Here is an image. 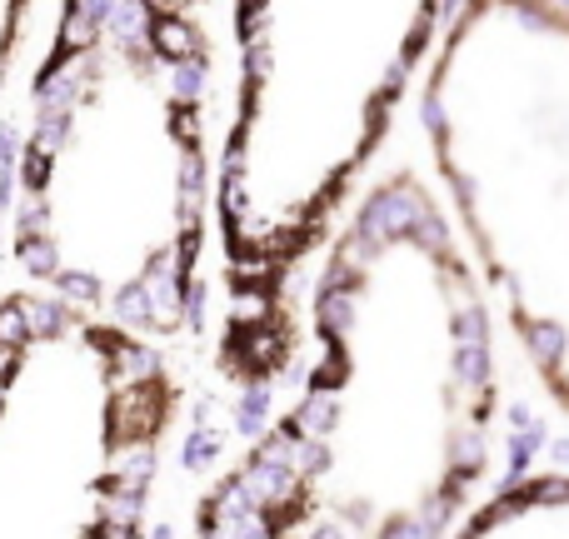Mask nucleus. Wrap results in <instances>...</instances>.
Returning a JSON list of instances; mask_svg holds the SVG:
<instances>
[{
  "label": "nucleus",
  "instance_id": "1",
  "mask_svg": "<svg viewBox=\"0 0 569 539\" xmlns=\"http://www.w3.org/2000/svg\"><path fill=\"white\" fill-rule=\"evenodd\" d=\"M399 225H415V206H409V195H385V200L370 206L365 235H395Z\"/></svg>",
  "mask_w": 569,
  "mask_h": 539
},
{
  "label": "nucleus",
  "instance_id": "2",
  "mask_svg": "<svg viewBox=\"0 0 569 539\" xmlns=\"http://www.w3.org/2000/svg\"><path fill=\"white\" fill-rule=\"evenodd\" d=\"M15 305H21L31 334H60L65 330V310L55 300H15Z\"/></svg>",
  "mask_w": 569,
  "mask_h": 539
},
{
  "label": "nucleus",
  "instance_id": "3",
  "mask_svg": "<svg viewBox=\"0 0 569 539\" xmlns=\"http://www.w3.org/2000/svg\"><path fill=\"white\" fill-rule=\"evenodd\" d=\"M90 41H96V25H90L86 5H76V11L65 15V31H60V55H76V50H86Z\"/></svg>",
  "mask_w": 569,
  "mask_h": 539
},
{
  "label": "nucleus",
  "instance_id": "4",
  "mask_svg": "<svg viewBox=\"0 0 569 539\" xmlns=\"http://www.w3.org/2000/svg\"><path fill=\"white\" fill-rule=\"evenodd\" d=\"M155 45H161L170 60H185V55L195 50V35L185 31L180 21H161V25H155Z\"/></svg>",
  "mask_w": 569,
  "mask_h": 539
},
{
  "label": "nucleus",
  "instance_id": "5",
  "mask_svg": "<svg viewBox=\"0 0 569 539\" xmlns=\"http://www.w3.org/2000/svg\"><path fill=\"white\" fill-rule=\"evenodd\" d=\"M25 340H31V330H25V315L21 305H0V350H21Z\"/></svg>",
  "mask_w": 569,
  "mask_h": 539
},
{
  "label": "nucleus",
  "instance_id": "6",
  "mask_svg": "<svg viewBox=\"0 0 569 539\" xmlns=\"http://www.w3.org/2000/svg\"><path fill=\"white\" fill-rule=\"evenodd\" d=\"M115 315L120 320H151V295H145V285H125V290L115 295Z\"/></svg>",
  "mask_w": 569,
  "mask_h": 539
},
{
  "label": "nucleus",
  "instance_id": "7",
  "mask_svg": "<svg viewBox=\"0 0 569 539\" xmlns=\"http://www.w3.org/2000/svg\"><path fill=\"white\" fill-rule=\"evenodd\" d=\"M21 265L31 275H50L55 270V245L50 240H21Z\"/></svg>",
  "mask_w": 569,
  "mask_h": 539
},
{
  "label": "nucleus",
  "instance_id": "8",
  "mask_svg": "<svg viewBox=\"0 0 569 539\" xmlns=\"http://www.w3.org/2000/svg\"><path fill=\"white\" fill-rule=\"evenodd\" d=\"M330 420H335V405H330V399H310V405L295 415V425H305V430H315V434L330 430Z\"/></svg>",
  "mask_w": 569,
  "mask_h": 539
},
{
  "label": "nucleus",
  "instance_id": "9",
  "mask_svg": "<svg viewBox=\"0 0 569 539\" xmlns=\"http://www.w3.org/2000/svg\"><path fill=\"white\" fill-rule=\"evenodd\" d=\"M325 330H350V320H354V310H350V300L344 295H325Z\"/></svg>",
  "mask_w": 569,
  "mask_h": 539
},
{
  "label": "nucleus",
  "instance_id": "10",
  "mask_svg": "<svg viewBox=\"0 0 569 539\" xmlns=\"http://www.w3.org/2000/svg\"><path fill=\"white\" fill-rule=\"evenodd\" d=\"M460 379L464 385H480L484 379V345H464L460 350Z\"/></svg>",
  "mask_w": 569,
  "mask_h": 539
},
{
  "label": "nucleus",
  "instance_id": "11",
  "mask_svg": "<svg viewBox=\"0 0 569 539\" xmlns=\"http://www.w3.org/2000/svg\"><path fill=\"white\" fill-rule=\"evenodd\" d=\"M559 345H564V334H559L555 324H539V330H535V355L545 360V365L559 355Z\"/></svg>",
  "mask_w": 569,
  "mask_h": 539
},
{
  "label": "nucleus",
  "instance_id": "12",
  "mask_svg": "<svg viewBox=\"0 0 569 539\" xmlns=\"http://www.w3.org/2000/svg\"><path fill=\"white\" fill-rule=\"evenodd\" d=\"M60 290H65V295H76V300H96L100 285L90 280V275H76V270H70V275H60Z\"/></svg>",
  "mask_w": 569,
  "mask_h": 539
},
{
  "label": "nucleus",
  "instance_id": "13",
  "mask_svg": "<svg viewBox=\"0 0 569 539\" xmlns=\"http://www.w3.org/2000/svg\"><path fill=\"white\" fill-rule=\"evenodd\" d=\"M45 180H50V160L25 155V185H31V190H45Z\"/></svg>",
  "mask_w": 569,
  "mask_h": 539
},
{
  "label": "nucleus",
  "instance_id": "14",
  "mask_svg": "<svg viewBox=\"0 0 569 539\" xmlns=\"http://www.w3.org/2000/svg\"><path fill=\"white\" fill-rule=\"evenodd\" d=\"M235 275H240V280H265L270 265H265V260H255V255H240L235 260Z\"/></svg>",
  "mask_w": 569,
  "mask_h": 539
},
{
  "label": "nucleus",
  "instance_id": "15",
  "mask_svg": "<svg viewBox=\"0 0 569 539\" xmlns=\"http://www.w3.org/2000/svg\"><path fill=\"white\" fill-rule=\"evenodd\" d=\"M175 90H180V96H195V90H200V65H180V70H175Z\"/></svg>",
  "mask_w": 569,
  "mask_h": 539
},
{
  "label": "nucleus",
  "instance_id": "16",
  "mask_svg": "<svg viewBox=\"0 0 569 539\" xmlns=\"http://www.w3.org/2000/svg\"><path fill=\"white\" fill-rule=\"evenodd\" d=\"M11 160H15V125L5 120L0 125V170H11Z\"/></svg>",
  "mask_w": 569,
  "mask_h": 539
},
{
  "label": "nucleus",
  "instance_id": "17",
  "mask_svg": "<svg viewBox=\"0 0 569 539\" xmlns=\"http://www.w3.org/2000/svg\"><path fill=\"white\" fill-rule=\"evenodd\" d=\"M454 330H460L470 345H480V330H484V324H480V315H474V310H464L460 320H454Z\"/></svg>",
  "mask_w": 569,
  "mask_h": 539
},
{
  "label": "nucleus",
  "instance_id": "18",
  "mask_svg": "<svg viewBox=\"0 0 569 539\" xmlns=\"http://www.w3.org/2000/svg\"><path fill=\"white\" fill-rule=\"evenodd\" d=\"M240 320H255V315H265V300H260V295H240Z\"/></svg>",
  "mask_w": 569,
  "mask_h": 539
},
{
  "label": "nucleus",
  "instance_id": "19",
  "mask_svg": "<svg viewBox=\"0 0 569 539\" xmlns=\"http://www.w3.org/2000/svg\"><path fill=\"white\" fill-rule=\"evenodd\" d=\"M430 529L425 525H395V529H385V539H425Z\"/></svg>",
  "mask_w": 569,
  "mask_h": 539
},
{
  "label": "nucleus",
  "instance_id": "20",
  "mask_svg": "<svg viewBox=\"0 0 569 539\" xmlns=\"http://www.w3.org/2000/svg\"><path fill=\"white\" fill-rule=\"evenodd\" d=\"M300 460H305V470H320V464H325V450H320V444H300Z\"/></svg>",
  "mask_w": 569,
  "mask_h": 539
},
{
  "label": "nucleus",
  "instance_id": "21",
  "mask_svg": "<svg viewBox=\"0 0 569 539\" xmlns=\"http://www.w3.org/2000/svg\"><path fill=\"white\" fill-rule=\"evenodd\" d=\"M460 460L474 470V460H480V440H474V434H464V440H460Z\"/></svg>",
  "mask_w": 569,
  "mask_h": 539
},
{
  "label": "nucleus",
  "instance_id": "22",
  "mask_svg": "<svg viewBox=\"0 0 569 539\" xmlns=\"http://www.w3.org/2000/svg\"><path fill=\"white\" fill-rule=\"evenodd\" d=\"M175 135H185V141H195V115H190V110H180V115H175Z\"/></svg>",
  "mask_w": 569,
  "mask_h": 539
},
{
  "label": "nucleus",
  "instance_id": "23",
  "mask_svg": "<svg viewBox=\"0 0 569 539\" xmlns=\"http://www.w3.org/2000/svg\"><path fill=\"white\" fill-rule=\"evenodd\" d=\"M15 360H21V350H0V385H5V379H11Z\"/></svg>",
  "mask_w": 569,
  "mask_h": 539
},
{
  "label": "nucleus",
  "instance_id": "24",
  "mask_svg": "<svg viewBox=\"0 0 569 539\" xmlns=\"http://www.w3.org/2000/svg\"><path fill=\"white\" fill-rule=\"evenodd\" d=\"M555 454H559V460H569V440H564V444H555Z\"/></svg>",
  "mask_w": 569,
  "mask_h": 539
},
{
  "label": "nucleus",
  "instance_id": "25",
  "mask_svg": "<svg viewBox=\"0 0 569 539\" xmlns=\"http://www.w3.org/2000/svg\"><path fill=\"white\" fill-rule=\"evenodd\" d=\"M151 539H170V529H155V534Z\"/></svg>",
  "mask_w": 569,
  "mask_h": 539
},
{
  "label": "nucleus",
  "instance_id": "26",
  "mask_svg": "<svg viewBox=\"0 0 569 539\" xmlns=\"http://www.w3.org/2000/svg\"><path fill=\"white\" fill-rule=\"evenodd\" d=\"M320 539H340V534H335V529H320Z\"/></svg>",
  "mask_w": 569,
  "mask_h": 539
}]
</instances>
